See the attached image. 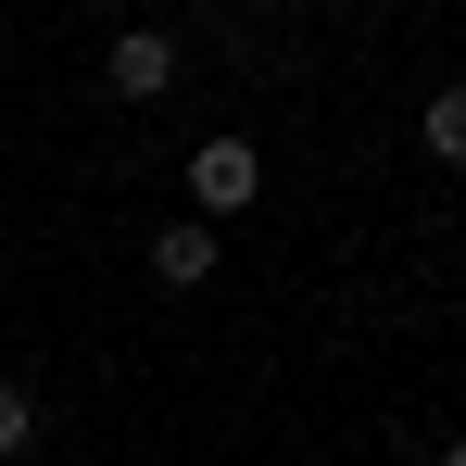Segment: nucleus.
Returning a JSON list of instances; mask_svg holds the SVG:
<instances>
[{
  "mask_svg": "<svg viewBox=\"0 0 466 466\" xmlns=\"http://www.w3.org/2000/svg\"><path fill=\"white\" fill-rule=\"evenodd\" d=\"M265 189V164H252V139H202L189 152V202H202V228H228L239 202Z\"/></svg>",
  "mask_w": 466,
  "mask_h": 466,
  "instance_id": "obj_1",
  "label": "nucleus"
},
{
  "mask_svg": "<svg viewBox=\"0 0 466 466\" xmlns=\"http://www.w3.org/2000/svg\"><path fill=\"white\" fill-rule=\"evenodd\" d=\"M101 76H114V101H164V88H177V38H164V25H127V38L101 51Z\"/></svg>",
  "mask_w": 466,
  "mask_h": 466,
  "instance_id": "obj_2",
  "label": "nucleus"
},
{
  "mask_svg": "<svg viewBox=\"0 0 466 466\" xmlns=\"http://www.w3.org/2000/svg\"><path fill=\"white\" fill-rule=\"evenodd\" d=\"M152 278H164V290H202V278H215V228H202V215L164 228V239H152Z\"/></svg>",
  "mask_w": 466,
  "mask_h": 466,
  "instance_id": "obj_3",
  "label": "nucleus"
},
{
  "mask_svg": "<svg viewBox=\"0 0 466 466\" xmlns=\"http://www.w3.org/2000/svg\"><path fill=\"white\" fill-rule=\"evenodd\" d=\"M25 441H38V390H25V379H0V466L25 454Z\"/></svg>",
  "mask_w": 466,
  "mask_h": 466,
  "instance_id": "obj_4",
  "label": "nucleus"
},
{
  "mask_svg": "<svg viewBox=\"0 0 466 466\" xmlns=\"http://www.w3.org/2000/svg\"><path fill=\"white\" fill-rule=\"evenodd\" d=\"M429 164H466V88L429 101Z\"/></svg>",
  "mask_w": 466,
  "mask_h": 466,
  "instance_id": "obj_5",
  "label": "nucleus"
},
{
  "mask_svg": "<svg viewBox=\"0 0 466 466\" xmlns=\"http://www.w3.org/2000/svg\"><path fill=\"white\" fill-rule=\"evenodd\" d=\"M441 466H466V441H441Z\"/></svg>",
  "mask_w": 466,
  "mask_h": 466,
  "instance_id": "obj_6",
  "label": "nucleus"
}]
</instances>
